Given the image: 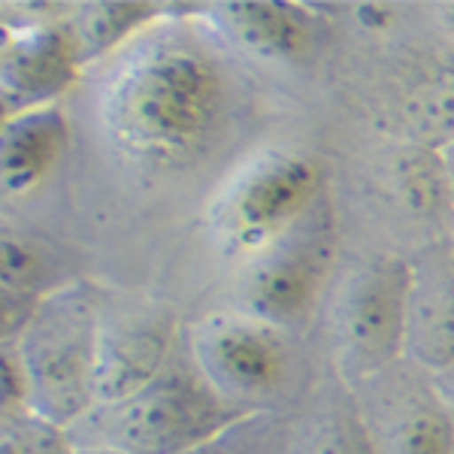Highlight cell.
Instances as JSON below:
<instances>
[{
	"label": "cell",
	"instance_id": "9c48e42d",
	"mask_svg": "<svg viewBox=\"0 0 454 454\" xmlns=\"http://www.w3.org/2000/svg\"><path fill=\"white\" fill-rule=\"evenodd\" d=\"M173 318L155 306L106 312L100 318L94 406L121 403L158 379L170 364Z\"/></svg>",
	"mask_w": 454,
	"mask_h": 454
},
{
	"label": "cell",
	"instance_id": "83f0119b",
	"mask_svg": "<svg viewBox=\"0 0 454 454\" xmlns=\"http://www.w3.org/2000/svg\"><path fill=\"white\" fill-rule=\"evenodd\" d=\"M451 239H454V222H451Z\"/></svg>",
	"mask_w": 454,
	"mask_h": 454
},
{
	"label": "cell",
	"instance_id": "4316f807",
	"mask_svg": "<svg viewBox=\"0 0 454 454\" xmlns=\"http://www.w3.org/2000/svg\"><path fill=\"white\" fill-rule=\"evenodd\" d=\"M445 16H449V19H451V25H454V4L445 6Z\"/></svg>",
	"mask_w": 454,
	"mask_h": 454
},
{
	"label": "cell",
	"instance_id": "52a82bcc",
	"mask_svg": "<svg viewBox=\"0 0 454 454\" xmlns=\"http://www.w3.org/2000/svg\"><path fill=\"white\" fill-rule=\"evenodd\" d=\"M340 243L327 200H321L288 237L246 261L239 309L294 336L315 318L333 279Z\"/></svg>",
	"mask_w": 454,
	"mask_h": 454
},
{
	"label": "cell",
	"instance_id": "603a6c76",
	"mask_svg": "<svg viewBox=\"0 0 454 454\" xmlns=\"http://www.w3.org/2000/svg\"><path fill=\"white\" fill-rule=\"evenodd\" d=\"M436 385H439V391H442V397H445V403H449V409H451V415H454V370L442 372V376H436Z\"/></svg>",
	"mask_w": 454,
	"mask_h": 454
},
{
	"label": "cell",
	"instance_id": "277c9868",
	"mask_svg": "<svg viewBox=\"0 0 454 454\" xmlns=\"http://www.w3.org/2000/svg\"><path fill=\"white\" fill-rule=\"evenodd\" d=\"M325 200V170L297 149H263L239 167L209 207L224 254L252 261L288 237Z\"/></svg>",
	"mask_w": 454,
	"mask_h": 454
},
{
	"label": "cell",
	"instance_id": "44dd1931",
	"mask_svg": "<svg viewBox=\"0 0 454 454\" xmlns=\"http://www.w3.org/2000/svg\"><path fill=\"white\" fill-rule=\"evenodd\" d=\"M40 291L10 288L0 285V346H12L27 327L31 315L40 303Z\"/></svg>",
	"mask_w": 454,
	"mask_h": 454
},
{
	"label": "cell",
	"instance_id": "ba28073f",
	"mask_svg": "<svg viewBox=\"0 0 454 454\" xmlns=\"http://www.w3.org/2000/svg\"><path fill=\"white\" fill-rule=\"evenodd\" d=\"M351 394L379 454H454V415L436 376L406 357Z\"/></svg>",
	"mask_w": 454,
	"mask_h": 454
},
{
	"label": "cell",
	"instance_id": "2e32d148",
	"mask_svg": "<svg viewBox=\"0 0 454 454\" xmlns=\"http://www.w3.org/2000/svg\"><path fill=\"white\" fill-rule=\"evenodd\" d=\"M391 182L397 188L400 203L415 218H430L434 222V218H442L445 209L454 215L451 182L439 152L400 143L391 164Z\"/></svg>",
	"mask_w": 454,
	"mask_h": 454
},
{
	"label": "cell",
	"instance_id": "484cf974",
	"mask_svg": "<svg viewBox=\"0 0 454 454\" xmlns=\"http://www.w3.org/2000/svg\"><path fill=\"white\" fill-rule=\"evenodd\" d=\"M442 160H445V173H449V182H451V194H454V143L449 149L442 152Z\"/></svg>",
	"mask_w": 454,
	"mask_h": 454
},
{
	"label": "cell",
	"instance_id": "6da1fadb",
	"mask_svg": "<svg viewBox=\"0 0 454 454\" xmlns=\"http://www.w3.org/2000/svg\"><path fill=\"white\" fill-rule=\"evenodd\" d=\"M227 109L231 85L218 58L188 36H160L121 64L100 115L121 155L179 167L218 140Z\"/></svg>",
	"mask_w": 454,
	"mask_h": 454
},
{
	"label": "cell",
	"instance_id": "5b68a950",
	"mask_svg": "<svg viewBox=\"0 0 454 454\" xmlns=\"http://www.w3.org/2000/svg\"><path fill=\"white\" fill-rule=\"evenodd\" d=\"M409 291L412 261L397 254H372L336 282L327 300V331L336 376L346 387L406 357Z\"/></svg>",
	"mask_w": 454,
	"mask_h": 454
},
{
	"label": "cell",
	"instance_id": "9a60e30c",
	"mask_svg": "<svg viewBox=\"0 0 454 454\" xmlns=\"http://www.w3.org/2000/svg\"><path fill=\"white\" fill-rule=\"evenodd\" d=\"M400 143L442 155L454 143V67H436L415 79L397 100Z\"/></svg>",
	"mask_w": 454,
	"mask_h": 454
},
{
	"label": "cell",
	"instance_id": "8fae6325",
	"mask_svg": "<svg viewBox=\"0 0 454 454\" xmlns=\"http://www.w3.org/2000/svg\"><path fill=\"white\" fill-rule=\"evenodd\" d=\"M79 61L67 21L36 25L19 34H0V91L21 109L52 106L76 79Z\"/></svg>",
	"mask_w": 454,
	"mask_h": 454
},
{
	"label": "cell",
	"instance_id": "5bb4252c",
	"mask_svg": "<svg viewBox=\"0 0 454 454\" xmlns=\"http://www.w3.org/2000/svg\"><path fill=\"white\" fill-rule=\"evenodd\" d=\"M288 454H379L351 387L327 394L288 430Z\"/></svg>",
	"mask_w": 454,
	"mask_h": 454
},
{
	"label": "cell",
	"instance_id": "d4e9b609",
	"mask_svg": "<svg viewBox=\"0 0 454 454\" xmlns=\"http://www.w3.org/2000/svg\"><path fill=\"white\" fill-rule=\"evenodd\" d=\"M73 454H128V451H119V449H100V445H76Z\"/></svg>",
	"mask_w": 454,
	"mask_h": 454
},
{
	"label": "cell",
	"instance_id": "cb8c5ba5",
	"mask_svg": "<svg viewBox=\"0 0 454 454\" xmlns=\"http://www.w3.org/2000/svg\"><path fill=\"white\" fill-rule=\"evenodd\" d=\"M16 113H21V106H19L16 100H12L6 91H0V128H4V124L10 121Z\"/></svg>",
	"mask_w": 454,
	"mask_h": 454
},
{
	"label": "cell",
	"instance_id": "7a4b0ae2",
	"mask_svg": "<svg viewBox=\"0 0 454 454\" xmlns=\"http://www.w3.org/2000/svg\"><path fill=\"white\" fill-rule=\"evenodd\" d=\"M100 318L104 303L88 285H67L40 297L16 340L27 412L64 430L91 412Z\"/></svg>",
	"mask_w": 454,
	"mask_h": 454
},
{
	"label": "cell",
	"instance_id": "4fadbf2b",
	"mask_svg": "<svg viewBox=\"0 0 454 454\" xmlns=\"http://www.w3.org/2000/svg\"><path fill=\"white\" fill-rule=\"evenodd\" d=\"M215 25L248 55L267 61H294L309 49L312 25L294 4H218Z\"/></svg>",
	"mask_w": 454,
	"mask_h": 454
},
{
	"label": "cell",
	"instance_id": "7402d4cb",
	"mask_svg": "<svg viewBox=\"0 0 454 454\" xmlns=\"http://www.w3.org/2000/svg\"><path fill=\"white\" fill-rule=\"evenodd\" d=\"M25 412V379L19 370L16 342L0 346V424Z\"/></svg>",
	"mask_w": 454,
	"mask_h": 454
},
{
	"label": "cell",
	"instance_id": "30bf717a",
	"mask_svg": "<svg viewBox=\"0 0 454 454\" xmlns=\"http://www.w3.org/2000/svg\"><path fill=\"white\" fill-rule=\"evenodd\" d=\"M406 361L430 376L454 370V239L424 248L412 261Z\"/></svg>",
	"mask_w": 454,
	"mask_h": 454
},
{
	"label": "cell",
	"instance_id": "3957f363",
	"mask_svg": "<svg viewBox=\"0 0 454 454\" xmlns=\"http://www.w3.org/2000/svg\"><path fill=\"white\" fill-rule=\"evenodd\" d=\"M246 412L227 406L194 367L167 364L158 379L121 403L94 406L67 430L73 445H100L128 454H188L209 442Z\"/></svg>",
	"mask_w": 454,
	"mask_h": 454
},
{
	"label": "cell",
	"instance_id": "ac0fdd59",
	"mask_svg": "<svg viewBox=\"0 0 454 454\" xmlns=\"http://www.w3.org/2000/svg\"><path fill=\"white\" fill-rule=\"evenodd\" d=\"M70 434L64 427L36 419L34 412H19L0 424V454H73Z\"/></svg>",
	"mask_w": 454,
	"mask_h": 454
},
{
	"label": "cell",
	"instance_id": "7c38bea8",
	"mask_svg": "<svg viewBox=\"0 0 454 454\" xmlns=\"http://www.w3.org/2000/svg\"><path fill=\"white\" fill-rule=\"evenodd\" d=\"M67 137L58 106H31L12 115L0 128V203L40 188L64 158Z\"/></svg>",
	"mask_w": 454,
	"mask_h": 454
},
{
	"label": "cell",
	"instance_id": "e0dca14e",
	"mask_svg": "<svg viewBox=\"0 0 454 454\" xmlns=\"http://www.w3.org/2000/svg\"><path fill=\"white\" fill-rule=\"evenodd\" d=\"M158 16V6L152 4H82L73 6L67 19L73 46H76L79 61L88 64L94 58L128 43L140 27L149 25Z\"/></svg>",
	"mask_w": 454,
	"mask_h": 454
},
{
	"label": "cell",
	"instance_id": "8992f818",
	"mask_svg": "<svg viewBox=\"0 0 454 454\" xmlns=\"http://www.w3.org/2000/svg\"><path fill=\"white\" fill-rule=\"evenodd\" d=\"M188 357L227 406L267 415L294 382L291 333L246 309L209 312L188 325Z\"/></svg>",
	"mask_w": 454,
	"mask_h": 454
},
{
	"label": "cell",
	"instance_id": "ffe728a7",
	"mask_svg": "<svg viewBox=\"0 0 454 454\" xmlns=\"http://www.w3.org/2000/svg\"><path fill=\"white\" fill-rule=\"evenodd\" d=\"M261 421H263V415H248V419L237 421L233 427H227L224 434L197 445V449L188 454H288V442H285V449L276 451L273 439L263 434V430H258Z\"/></svg>",
	"mask_w": 454,
	"mask_h": 454
},
{
	"label": "cell",
	"instance_id": "d6986e66",
	"mask_svg": "<svg viewBox=\"0 0 454 454\" xmlns=\"http://www.w3.org/2000/svg\"><path fill=\"white\" fill-rule=\"evenodd\" d=\"M40 273V254L27 243V237H21L19 231H12L10 224L0 222V285L36 291Z\"/></svg>",
	"mask_w": 454,
	"mask_h": 454
}]
</instances>
